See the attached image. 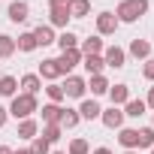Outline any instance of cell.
Instances as JSON below:
<instances>
[{
  "label": "cell",
  "instance_id": "9c48e42d",
  "mask_svg": "<svg viewBox=\"0 0 154 154\" xmlns=\"http://www.w3.org/2000/svg\"><path fill=\"white\" fill-rule=\"evenodd\" d=\"M82 66H85L88 75H103L106 60H103V54H85V57H82Z\"/></svg>",
  "mask_w": 154,
  "mask_h": 154
},
{
  "label": "cell",
  "instance_id": "74e56055",
  "mask_svg": "<svg viewBox=\"0 0 154 154\" xmlns=\"http://www.w3.org/2000/svg\"><path fill=\"white\" fill-rule=\"evenodd\" d=\"M91 154H112V151H109V148H94Z\"/></svg>",
  "mask_w": 154,
  "mask_h": 154
},
{
  "label": "cell",
  "instance_id": "f546056e",
  "mask_svg": "<svg viewBox=\"0 0 154 154\" xmlns=\"http://www.w3.org/2000/svg\"><path fill=\"white\" fill-rule=\"evenodd\" d=\"M45 94H48V100H51V103H63V100H66V97H63V88H60L57 82H51V85L45 88Z\"/></svg>",
  "mask_w": 154,
  "mask_h": 154
},
{
  "label": "cell",
  "instance_id": "3957f363",
  "mask_svg": "<svg viewBox=\"0 0 154 154\" xmlns=\"http://www.w3.org/2000/svg\"><path fill=\"white\" fill-rule=\"evenodd\" d=\"M60 88H63V97H72V100H85L88 82L82 79V75H66V82H63Z\"/></svg>",
  "mask_w": 154,
  "mask_h": 154
},
{
  "label": "cell",
  "instance_id": "d6a6232c",
  "mask_svg": "<svg viewBox=\"0 0 154 154\" xmlns=\"http://www.w3.org/2000/svg\"><path fill=\"white\" fill-rule=\"evenodd\" d=\"M48 139H42V136H33V145H30V154H48Z\"/></svg>",
  "mask_w": 154,
  "mask_h": 154
},
{
  "label": "cell",
  "instance_id": "e575fe53",
  "mask_svg": "<svg viewBox=\"0 0 154 154\" xmlns=\"http://www.w3.org/2000/svg\"><path fill=\"white\" fill-rule=\"evenodd\" d=\"M6 118H9V109H6V106H0V127L6 124Z\"/></svg>",
  "mask_w": 154,
  "mask_h": 154
},
{
  "label": "cell",
  "instance_id": "4316f807",
  "mask_svg": "<svg viewBox=\"0 0 154 154\" xmlns=\"http://www.w3.org/2000/svg\"><path fill=\"white\" fill-rule=\"evenodd\" d=\"M15 54V36L0 33V57H12Z\"/></svg>",
  "mask_w": 154,
  "mask_h": 154
},
{
  "label": "cell",
  "instance_id": "7a4b0ae2",
  "mask_svg": "<svg viewBox=\"0 0 154 154\" xmlns=\"http://www.w3.org/2000/svg\"><path fill=\"white\" fill-rule=\"evenodd\" d=\"M36 109H39V106H36V97H33V94H15V97H12V106H9V115H12L15 121H24V118H30Z\"/></svg>",
  "mask_w": 154,
  "mask_h": 154
},
{
  "label": "cell",
  "instance_id": "8992f818",
  "mask_svg": "<svg viewBox=\"0 0 154 154\" xmlns=\"http://www.w3.org/2000/svg\"><path fill=\"white\" fill-rule=\"evenodd\" d=\"M103 60H106V66L121 69V66L127 63V51H124L121 45H109V48H103Z\"/></svg>",
  "mask_w": 154,
  "mask_h": 154
},
{
  "label": "cell",
  "instance_id": "b9f144b4",
  "mask_svg": "<svg viewBox=\"0 0 154 154\" xmlns=\"http://www.w3.org/2000/svg\"><path fill=\"white\" fill-rule=\"evenodd\" d=\"M151 154H154V145H151Z\"/></svg>",
  "mask_w": 154,
  "mask_h": 154
},
{
  "label": "cell",
  "instance_id": "4fadbf2b",
  "mask_svg": "<svg viewBox=\"0 0 154 154\" xmlns=\"http://www.w3.org/2000/svg\"><path fill=\"white\" fill-rule=\"evenodd\" d=\"M36 112H42V121H45V124H60L63 106H60V103H45V106H42V109H36Z\"/></svg>",
  "mask_w": 154,
  "mask_h": 154
},
{
  "label": "cell",
  "instance_id": "83f0119b",
  "mask_svg": "<svg viewBox=\"0 0 154 154\" xmlns=\"http://www.w3.org/2000/svg\"><path fill=\"white\" fill-rule=\"evenodd\" d=\"M79 112H75V109H63V115H60V127L63 130H72V127H79Z\"/></svg>",
  "mask_w": 154,
  "mask_h": 154
},
{
  "label": "cell",
  "instance_id": "8fae6325",
  "mask_svg": "<svg viewBox=\"0 0 154 154\" xmlns=\"http://www.w3.org/2000/svg\"><path fill=\"white\" fill-rule=\"evenodd\" d=\"M18 88H21V94H39V88H42V79L36 72H27V75H21V82H18Z\"/></svg>",
  "mask_w": 154,
  "mask_h": 154
},
{
  "label": "cell",
  "instance_id": "d590c367",
  "mask_svg": "<svg viewBox=\"0 0 154 154\" xmlns=\"http://www.w3.org/2000/svg\"><path fill=\"white\" fill-rule=\"evenodd\" d=\"M145 106H151V109H154V88L148 91V100H145Z\"/></svg>",
  "mask_w": 154,
  "mask_h": 154
},
{
  "label": "cell",
  "instance_id": "44dd1931",
  "mask_svg": "<svg viewBox=\"0 0 154 154\" xmlns=\"http://www.w3.org/2000/svg\"><path fill=\"white\" fill-rule=\"evenodd\" d=\"M109 97H112V106H124L130 100V88L127 85H112L109 88Z\"/></svg>",
  "mask_w": 154,
  "mask_h": 154
},
{
  "label": "cell",
  "instance_id": "4dcf8cb0",
  "mask_svg": "<svg viewBox=\"0 0 154 154\" xmlns=\"http://www.w3.org/2000/svg\"><path fill=\"white\" fill-rule=\"evenodd\" d=\"M154 145V127H142L139 130V148H151Z\"/></svg>",
  "mask_w": 154,
  "mask_h": 154
},
{
  "label": "cell",
  "instance_id": "ba28073f",
  "mask_svg": "<svg viewBox=\"0 0 154 154\" xmlns=\"http://www.w3.org/2000/svg\"><path fill=\"white\" fill-rule=\"evenodd\" d=\"M100 121H103L109 130H121V124H124V109H118V106L103 109V112H100Z\"/></svg>",
  "mask_w": 154,
  "mask_h": 154
},
{
  "label": "cell",
  "instance_id": "f35d334b",
  "mask_svg": "<svg viewBox=\"0 0 154 154\" xmlns=\"http://www.w3.org/2000/svg\"><path fill=\"white\" fill-rule=\"evenodd\" d=\"M0 154H12V148L9 145H0Z\"/></svg>",
  "mask_w": 154,
  "mask_h": 154
},
{
  "label": "cell",
  "instance_id": "ffe728a7",
  "mask_svg": "<svg viewBox=\"0 0 154 154\" xmlns=\"http://www.w3.org/2000/svg\"><path fill=\"white\" fill-rule=\"evenodd\" d=\"M48 21H51L54 27H66V21H69V9H66V6H51Z\"/></svg>",
  "mask_w": 154,
  "mask_h": 154
},
{
  "label": "cell",
  "instance_id": "ac0fdd59",
  "mask_svg": "<svg viewBox=\"0 0 154 154\" xmlns=\"http://www.w3.org/2000/svg\"><path fill=\"white\" fill-rule=\"evenodd\" d=\"M66 9H69V18H85L91 12V0H69Z\"/></svg>",
  "mask_w": 154,
  "mask_h": 154
},
{
  "label": "cell",
  "instance_id": "f1b7e54d",
  "mask_svg": "<svg viewBox=\"0 0 154 154\" xmlns=\"http://www.w3.org/2000/svg\"><path fill=\"white\" fill-rule=\"evenodd\" d=\"M60 136H63V127H60V124H45V127H42V139H48V142H57Z\"/></svg>",
  "mask_w": 154,
  "mask_h": 154
},
{
  "label": "cell",
  "instance_id": "cb8c5ba5",
  "mask_svg": "<svg viewBox=\"0 0 154 154\" xmlns=\"http://www.w3.org/2000/svg\"><path fill=\"white\" fill-rule=\"evenodd\" d=\"M57 45H60V51H69V48H79V36H75L72 30H63L57 39H54Z\"/></svg>",
  "mask_w": 154,
  "mask_h": 154
},
{
  "label": "cell",
  "instance_id": "ab89813d",
  "mask_svg": "<svg viewBox=\"0 0 154 154\" xmlns=\"http://www.w3.org/2000/svg\"><path fill=\"white\" fill-rule=\"evenodd\" d=\"M12 154H30V148H18V151H12Z\"/></svg>",
  "mask_w": 154,
  "mask_h": 154
},
{
  "label": "cell",
  "instance_id": "8d00e7d4",
  "mask_svg": "<svg viewBox=\"0 0 154 154\" xmlns=\"http://www.w3.org/2000/svg\"><path fill=\"white\" fill-rule=\"evenodd\" d=\"M48 3H51V6H66L69 0H48Z\"/></svg>",
  "mask_w": 154,
  "mask_h": 154
},
{
  "label": "cell",
  "instance_id": "484cf974",
  "mask_svg": "<svg viewBox=\"0 0 154 154\" xmlns=\"http://www.w3.org/2000/svg\"><path fill=\"white\" fill-rule=\"evenodd\" d=\"M145 109H148L145 100H127L124 103V115L127 118H139V115H145Z\"/></svg>",
  "mask_w": 154,
  "mask_h": 154
},
{
  "label": "cell",
  "instance_id": "6da1fadb",
  "mask_svg": "<svg viewBox=\"0 0 154 154\" xmlns=\"http://www.w3.org/2000/svg\"><path fill=\"white\" fill-rule=\"evenodd\" d=\"M145 12H148V0H121L118 9H115V18L124 21V24H133V21H139Z\"/></svg>",
  "mask_w": 154,
  "mask_h": 154
},
{
  "label": "cell",
  "instance_id": "30bf717a",
  "mask_svg": "<svg viewBox=\"0 0 154 154\" xmlns=\"http://www.w3.org/2000/svg\"><path fill=\"white\" fill-rule=\"evenodd\" d=\"M118 142H121L124 151H136V148H139V130H133V127H121Z\"/></svg>",
  "mask_w": 154,
  "mask_h": 154
},
{
  "label": "cell",
  "instance_id": "9a60e30c",
  "mask_svg": "<svg viewBox=\"0 0 154 154\" xmlns=\"http://www.w3.org/2000/svg\"><path fill=\"white\" fill-rule=\"evenodd\" d=\"M36 75H39V79H48V82H54L57 75H60V69H57V60H54V57H45V60L39 63V72H36Z\"/></svg>",
  "mask_w": 154,
  "mask_h": 154
},
{
  "label": "cell",
  "instance_id": "1f68e13d",
  "mask_svg": "<svg viewBox=\"0 0 154 154\" xmlns=\"http://www.w3.org/2000/svg\"><path fill=\"white\" fill-rule=\"evenodd\" d=\"M69 154H91L88 139H72V142H69Z\"/></svg>",
  "mask_w": 154,
  "mask_h": 154
},
{
  "label": "cell",
  "instance_id": "5b68a950",
  "mask_svg": "<svg viewBox=\"0 0 154 154\" xmlns=\"http://www.w3.org/2000/svg\"><path fill=\"white\" fill-rule=\"evenodd\" d=\"M118 18H115V12H100L97 15V36H112L115 30H118Z\"/></svg>",
  "mask_w": 154,
  "mask_h": 154
},
{
  "label": "cell",
  "instance_id": "277c9868",
  "mask_svg": "<svg viewBox=\"0 0 154 154\" xmlns=\"http://www.w3.org/2000/svg\"><path fill=\"white\" fill-rule=\"evenodd\" d=\"M54 60H57L60 75H69L75 66L82 63V51H79V48H69V51H60V57H54Z\"/></svg>",
  "mask_w": 154,
  "mask_h": 154
},
{
  "label": "cell",
  "instance_id": "836d02e7",
  "mask_svg": "<svg viewBox=\"0 0 154 154\" xmlns=\"http://www.w3.org/2000/svg\"><path fill=\"white\" fill-rule=\"evenodd\" d=\"M142 75H145L148 82H154V57H148V60L142 63Z\"/></svg>",
  "mask_w": 154,
  "mask_h": 154
},
{
  "label": "cell",
  "instance_id": "7bdbcfd3",
  "mask_svg": "<svg viewBox=\"0 0 154 154\" xmlns=\"http://www.w3.org/2000/svg\"><path fill=\"white\" fill-rule=\"evenodd\" d=\"M54 154H60V151H54Z\"/></svg>",
  "mask_w": 154,
  "mask_h": 154
},
{
  "label": "cell",
  "instance_id": "d4e9b609",
  "mask_svg": "<svg viewBox=\"0 0 154 154\" xmlns=\"http://www.w3.org/2000/svg\"><path fill=\"white\" fill-rule=\"evenodd\" d=\"M15 48H18V51H36L39 45H36L33 33L27 30V33H18V39H15Z\"/></svg>",
  "mask_w": 154,
  "mask_h": 154
},
{
  "label": "cell",
  "instance_id": "60d3db41",
  "mask_svg": "<svg viewBox=\"0 0 154 154\" xmlns=\"http://www.w3.org/2000/svg\"><path fill=\"white\" fill-rule=\"evenodd\" d=\"M124 154H136V151H124Z\"/></svg>",
  "mask_w": 154,
  "mask_h": 154
},
{
  "label": "cell",
  "instance_id": "52a82bcc",
  "mask_svg": "<svg viewBox=\"0 0 154 154\" xmlns=\"http://www.w3.org/2000/svg\"><path fill=\"white\" fill-rule=\"evenodd\" d=\"M6 15H9V21H12V24H21V21H27V18H30V6L24 3V0H12L9 9H6Z\"/></svg>",
  "mask_w": 154,
  "mask_h": 154
},
{
  "label": "cell",
  "instance_id": "d6986e66",
  "mask_svg": "<svg viewBox=\"0 0 154 154\" xmlns=\"http://www.w3.org/2000/svg\"><path fill=\"white\" fill-rule=\"evenodd\" d=\"M88 88H91V94L94 97H103V94H109V79L106 75H91V82H88Z\"/></svg>",
  "mask_w": 154,
  "mask_h": 154
},
{
  "label": "cell",
  "instance_id": "5bb4252c",
  "mask_svg": "<svg viewBox=\"0 0 154 154\" xmlns=\"http://www.w3.org/2000/svg\"><path fill=\"white\" fill-rule=\"evenodd\" d=\"M30 33H33L36 45H51V42L57 39V36H54V30H51V24H39V27H33Z\"/></svg>",
  "mask_w": 154,
  "mask_h": 154
},
{
  "label": "cell",
  "instance_id": "2e32d148",
  "mask_svg": "<svg viewBox=\"0 0 154 154\" xmlns=\"http://www.w3.org/2000/svg\"><path fill=\"white\" fill-rule=\"evenodd\" d=\"M79 51H82V57L85 54H103V39L100 36H88V39L79 42Z\"/></svg>",
  "mask_w": 154,
  "mask_h": 154
},
{
  "label": "cell",
  "instance_id": "7c38bea8",
  "mask_svg": "<svg viewBox=\"0 0 154 154\" xmlns=\"http://www.w3.org/2000/svg\"><path fill=\"white\" fill-rule=\"evenodd\" d=\"M75 112H79V118H82V121H94V118H100V112H103V109H100V103H97V100H82V106L75 109Z\"/></svg>",
  "mask_w": 154,
  "mask_h": 154
},
{
  "label": "cell",
  "instance_id": "e0dca14e",
  "mask_svg": "<svg viewBox=\"0 0 154 154\" xmlns=\"http://www.w3.org/2000/svg\"><path fill=\"white\" fill-rule=\"evenodd\" d=\"M130 54H133L136 60H148V57H151V42H148V39H133V42H130Z\"/></svg>",
  "mask_w": 154,
  "mask_h": 154
},
{
  "label": "cell",
  "instance_id": "7402d4cb",
  "mask_svg": "<svg viewBox=\"0 0 154 154\" xmlns=\"http://www.w3.org/2000/svg\"><path fill=\"white\" fill-rule=\"evenodd\" d=\"M15 91H18L15 75H0V97H15Z\"/></svg>",
  "mask_w": 154,
  "mask_h": 154
},
{
  "label": "cell",
  "instance_id": "603a6c76",
  "mask_svg": "<svg viewBox=\"0 0 154 154\" xmlns=\"http://www.w3.org/2000/svg\"><path fill=\"white\" fill-rule=\"evenodd\" d=\"M39 133V124L33 121V118H24V121H18V136L21 139H33Z\"/></svg>",
  "mask_w": 154,
  "mask_h": 154
}]
</instances>
